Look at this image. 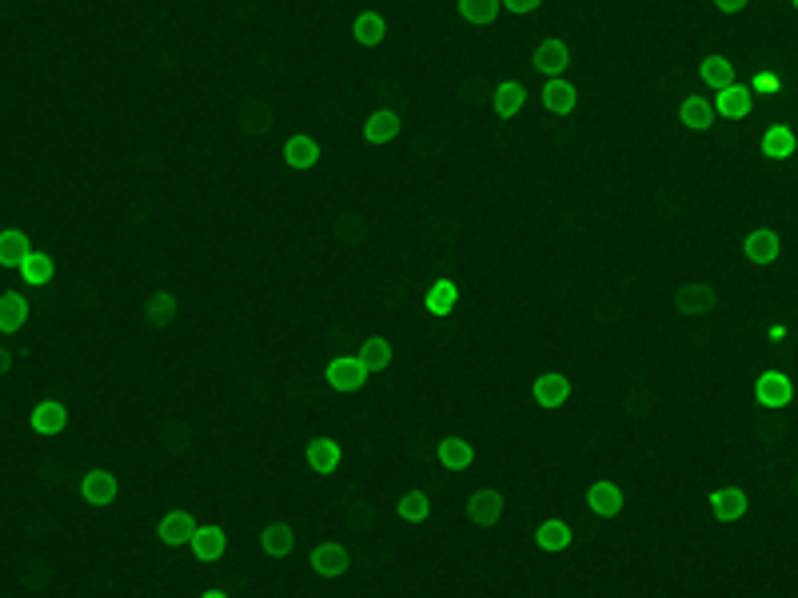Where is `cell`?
Returning a JSON list of instances; mask_svg holds the SVG:
<instances>
[{"label":"cell","mask_w":798,"mask_h":598,"mask_svg":"<svg viewBox=\"0 0 798 598\" xmlns=\"http://www.w3.org/2000/svg\"><path fill=\"white\" fill-rule=\"evenodd\" d=\"M116 116L168 152L236 104L264 144L300 104L324 156L272 168L232 216L244 268L308 252L336 212L368 240L284 272L260 319L308 375L388 335L356 415L407 463L475 443L499 483L543 371L599 383L623 299L691 144L699 64L798 80L795 0H80ZM240 152V148H236Z\"/></svg>","instance_id":"cell-1"},{"label":"cell","mask_w":798,"mask_h":598,"mask_svg":"<svg viewBox=\"0 0 798 598\" xmlns=\"http://www.w3.org/2000/svg\"><path fill=\"white\" fill-rule=\"evenodd\" d=\"M324 379H328V387H332V395H356L368 379H372V371H368V363L360 359V355H336L328 367H324ZM328 411V407H324ZM320 411V415H324Z\"/></svg>","instance_id":"cell-2"},{"label":"cell","mask_w":798,"mask_h":598,"mask_svg":"<svg viewBox=\"0 0 798 598\" xmlns=\"http://www.w3.org/2000/svg\"><path fill=\"white\" fill-rule=\"evenodd\" d=\"M711 511H715V519L727 527V535H731V527H739L743 519H747V511H751V495L743 491V487H719L715 495H711ZM727 575H731V559H727Z\"/></svg>","instance_id":"cell-3"},{"label":"cell","mask_w":798,"mask_h":598,"mask_svg":"<svg viewBox=\"0 0 798 598\" xmlns=\"http://www.w3.org/2000/svg\"><path fill=\"white\" fill-rule=\"evenodd\" d=\"M308 563H312V571H316L324 583H328V579H344V575L352 571V551H348L340 539H324V543L312 547Z\"/></svg>","instance_id":"cell-4"},{"label":"cell","mask_w":798,"mask_h":598,"mask_svg":"<svg viewBox=\"0 0 798 598\" xmlns=\"http://www.w3.org/2000/svg\"><path fill=\"white\" fill-rule=\"evenodd\" d=\"M755 403L767 411H783L795 403V379L787 371H763L755 379Z\"/></svg>","instance_id":"cell-5"},{"label":"cell","mask_w":798,"mask_h":598,"mask_svg":"<svg viewBox=\"0 0 798 598\" xmlns=\"http://www.w3.org/2000/svg\"><path fill=\"white\" fill-rule=\"evenodd\" d=\"M32 315L28 292L20 284H0V335H16Z\"/></svg>","instance_id":"cell-6"},{"label":"cell","mask_w":798,"mask_h":598,"mask_svg":"<svg viewBox=\"0 0 798 598\" xmlns=\"http://www.w3.org/2000/svg\"><path fill=\"white\" fill-rule=\"evenodd\" d=\"M675 307H679V315H687V319L711 315V311L719 307V288L707 284V280H691V284H683V288L675 292Z\"/></svg>","instance_id":"cell-7"},{"label":"cell","mask_w":798,"mask_h":598,"mask_svg":"<svg viewBox=\"0 0 798 598\" xmlns=\"http://www.w3.org/2000/svg\"><path fill=\"white\" fill-rule=\"evenodd\" d=\"M743 252H747V260L755 264V268H775L779 264V256H783V236L775 232V228H755L747 240H743Z\"/></svg>","instance_id":"cell-8"},{"label":"cell","mask_w":798,"mask_h":598,"mask_svg":"<svg viewBox=\"0 0 798 598\" xmlns=\"http://www.w3.org/2000/svg\"><path fill=\"white\" fill-rule=\"evenodd\" d=\"M623 503H627V499H623V487H619L615 479H595V483L587 487V511H591L595 519H603V523L615 519V515L623 511ZM595 539H599V535H595Z\"/></svg>","instance_id":"cell-9"},{"label":"cell","mask_w":798,"mask_h":598,"mask_svg":"<svg viewBox=\"0 0 798 598\" xmlns=\"http://www.w3.org/2000/svg\"><path fill=\"white\" fill-rule=\"evenodd\" d=\"M304 463H308L316 475H332V471H340V463H344V447H340V439H332V435H316V439H308V447H304Z\"/></svg>","instance_id":"cell-10"},{"label":"cell","mask_w":798,"mask_h":598,"mask_svg":"<svg viewBox=\"0 0 798 598\" xmlns=\"http://www.w3.org/2000/svg\"><path fill=\"white\" fill-rule=\"evenodd\" d=\"M435 459H439L443 475H459V471H467V467L475 463V443L463 439V435H447V439L435 447ZM439 483H443V479H439Z\"/></svg>","instance_id":"cell-11"},{"label":"cell","mask_w":798,"mask_h":598,"mask_svg":"<svg viewBox=\"0 0 798 598\" xmlns=\"http://www.w3.org/2000/svg\"><path fill=\"white\" fill-rule=\"evenodd\" d=\"M52 280H56V260L48 252H40V248H32L24 256V264L16 268V284L20 288H48Z\"/></svg>","instance_id":"cell-12"},{"label":"cell","mask_w":798,"mask_h":598,"mask_svg":"<svg viewBox=\"0 0 798 598\" xmlns=\"http://www.w3.org/2000/svg\"><path fill=\"white\" fill-rule=\"evenodd\" d=\"M531 399H535L539 407L555 411V407H563V403L571 399V379H567L563 371H543V375L531 383Z\"/></svg>","instance_id":"cell-13"},{"label":"cell","mask_w":798,"mask_h":598,"mask_svg":"<svg viewBox=\"0 0 798 598\" xmlns=\"http://www.w3.org/2000/svg\"><path fill=\"white\" fill-rule=\"evenodd\" d=\"M32 248H36V244H32L28 232H20V228H0V272H16Z\"/></svg>","instance_id":"cell-14"},{"label":"cell","mask_w":798,"mask_h":598,"mask_svg":"<svg viewBox=\"0 0 798 598\" xmlns=\"http://www.w3.org/2000/svg\"><path fill=\"white\" fill-rule=\"evenodd\" d=\"M699 76H703V84H707V92H711V100L723 92V88H731L735 80H739V72H735V60H727V56H707L703 64H699Z\"/></svg>","instance_id":"cell-15"},{"label":"cell","mask_w":798,"mask_h":598,"mask_svg":"<svg viewBox=\"0 0 798 598\" xmlns=\"http://www.w3.org/2000/svg\"><path fill=\"white\" fill-rule=\"evenodd\" d=\"M751 104H755V88L751 84H731V88H723L715 96V108H719L723 120H743L751 112Z\"/></svg>","instance_id":"cell-16"},{"label":"cell","mask_w":798,"mask_h":598,"mask_svg":"<svg viewBox=\"0 0 798 598\" xmlns=\"http://www.w3.org/2000/svg\"><path fill=\"white\" fill-rule=\"evenodd\" d=\"M679 120L691 128V132H707L715 120H719V108L711 96H687L683 108H679Z\"/></svg>","instance_id":"cell-17"},{"label":"cell","mask_w":798,"mask_h":598,"mask_svg":"<svg viewBox=\"0 0 798 598\" xmlns=\"http://www.w3.org/2000/svg\"><path fill=\"white\" fill-rule=\"evenodd\" d=\"M356 355L368 363V371H372V375H380V371H388V367H392V359H396V343H392L388 335H368V339L356 347Z\"/></svg>","instance_id":"cell-18"},{"label":"cell","mask_w":798,"mask_h":598,"mask_svg":"<svg viewBox=\"0 0 798 598\" xmlns=\"http://www.w3.org/2000/svg\"><path fill=\"white\" fill-rule=\"evenodd\" d=\"M759 148H763V156L767 160H791L798 148L795 132L787 128V124H771L767 132H763V140H759Z\"/></svg>","instance_id":"cell-19"},{"label":"cell","mask_w":798,"mask_h":598,"mask_svg":"<svg viewBox=\"0 0 798 598\" xmlns=\"http://www.w3.org/2000/svg\"><path fill=\"white\" fill-rule=\"evenodd\" d=\"M751 88H755V96H775L783 88V80H779V72H759L751 80Z\"/></svg>","instance_id":"cell-20"},{"label":"cell","mask_w":798,"mask_h":598,"mask_svg":"<svg viewBox=\"0 0 798 598\" xmlns=\"http://www.w3.org/2000/svg\"><path fill=\"white\" fill-rule=\"evenodd\" d=\"M795 8H798V0H795Z\"/></svg>","instance_id":"cell-21"}]
</instances>
